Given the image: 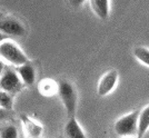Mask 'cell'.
<instances>
[{
	"label": "cell",
	"mask_w": 149,
	"mask_h": 138,
	"mask_svg": "<svg viewBox=\"0 0 149 138\" xmlns=\"http://www.w3.org/2000/svg\"><path fill=\"white\" fill-rule=\"evenodd\" d=\"M3 70H5V63H3V61L0 59V76L2 75Z\"/></svg>",
	"instance_id": "cell-17"
},
{
	"label": "cell",
	"mask_w": 149,
	"mask_h": 138,
	"mask_svg": "<svg viewBox=\"0 0 149 138\" xmlns=\"http://www.w3.org/2000/svg\"><path fill=\"white\" fill-rule=\"evenodd\" d=\"M38 90L45 97L54 96L58 93V82L50 78H45L38 84Z\"/></svg>",
	"instance_id": "cell-12"
},
{
	"label": "cell",
	"mask_w": 149,
	"mask_h": 138,
	"mask_svg": "<svg viewBox=\"0 0 149 138\" xmlns=\"http://www.w3.org/2000/svg\"><path fill=\"white\" fill-rule=\"evenodd\" d=\"M2 18H3V13H2L1 11H0V20H1Z\"/></svg>",
	"instance_id": "cell-18"
},
{
	"label": "cell",
	"mask_w": 149,
	"mask_h": 138,
	"mask_svg": "<svg viewBox=\"0 0 149 138\" xmlns=\"http://www.w3.org/2000/svg\"><path fill=\"white\" fill-rule=\"evenodd\" d=\"M134 56L136 57L139 61L149 67V49L145 47H136L134 50Z\"/></svg>",
	"instance_id": "cell-15"
},
{
	"label": "cell",
	"mask_w": 149,
	"mask_h": 138,
	"mask_svg": "<svg viewBox=\"0 0 149 138\" xmlns=\"http://www.w3.org/2000/svg\"><path fill=\"white\" fill-rule=\"evenodd\" d=\"M13 106V100L11 95L0 90V109L3 110H11Z\"/></svg>",
	"instance_id": "cell-14"
},
{
	"label": "cell",
	"mask_w": 149,
	"mask_h": 138,
	"mask_svg": "<svg viewBox=\"0 0 149 138\" xmlns=\"http://www.w3.org/2000/svg\"><path fill=\"white\" fill-rule=\"evenodd\" d=\"M7 39H9L8 36H6V35H3V33H1V32H0V44H1V43H3V41L7 40Z\"/></svg>",
	"instance_id": "cell-16"
},
{
	"label": "cell",
	"mask_w": 149,
	"mask_h": 138,
	"mask_svg": "<svg viewBox=\"0 0 149 138\" xmlns=\"http://www.w3.org/2000/svg\"><path fill=\"white\" fill-rule=\"evenodd\" d=\"M136 138H137V137H136Z\"/></svg>",
	"instance_id": "cell-19"
},
{
	"label": "cell",
	"mask_w": 149,
	"mask_h": 138,
	"mask_svg": "<svg viewBox=\"0 0 149 138\" xmlns=\"http://www.w3.org/2000/svg\"><path fill=\"white\" fill-rule=\"evenodd\" d=\"M89 3L93 13L99 19L105 20L109 17L110 2L108 0H91Z\"/></svg>",
	"instance_id": "cell-10"
},
{
	"label": "cell",
	"mask_w": 149,
	"mask_h": 138,
	"mask_svg": "<svg viewBox=\"0 0 149 138\" xmlns=\"http://www.w3.org/2000/svg\"><path fill=\"white\" fill-rule=\"evenodd\" d=\"M0 59L15 67H19L30 61L18 45L9 39L0 44Z\"/></svg>",
	"instance_id": "cell-1"
},
{
	"label": "cell",
	"mask_w": 149,
	"mask_h": 138,
	"mask_svg": "<svg viewBox=\"0 0 149 138\" xmlns=\"http://www.w3.org/2000/svg\"><path fill=\"white\" fill-rule=\"evenodd\" d=\"M58 94L66 108V112L70 117H74L77 108V93L74 90V85L66 79L60 80L58 82Z\"/></svg>",
	"instance_id": "cell-2"
},
{
	"label": "cell",
	"mask_w": 149,
	"mask_h": 138,
	"mask_svg": "<svg viewBox=\"0 0 149 138\" xmlns=\"http://www.w3.org/2000/svg\"><path fill=\"white\" fill-rule=\"evenodd\" d=\"M22 88V82L19 78L16 70L11 68H5L2 75L0 76V90L8 94L18 93Z\"/></svg>",
	"instance_id": "cell-4"
},
{
	"label": "cell",
	"mask_w": 149,
	"mask_h": 138,
	"mask_svg": "<svg viewBox=\"0 0 149 138\" xmlns=\"http://www.w3.org/2000/svg\"><path fill=\"white\" fill-rule=\"evenodd\" d=\"M16 72L18 74L22 85L31 86L36 82V69L30 61L19 67H16Z\"/></svg>",
	"instance_id": "cell-7"
},
{
	"label": "cell",
	"mask_w": 149,
	"mask_h": 138,
	"mask_svg": "<svg viewBox=\"0 0 149 138\" xmlns=\"http://www.w3.org/2000/svg\"><path fill=\"white\" fill-rule=\"evenodd\" d=\"M0 32L3 35L21 37L26 33V28L22 22L17 19H1L0 20Z\"/></svg>",
	"instance_id": "cell-6"
},
{
	"label": "cell",
	"mask_w": 149,
	"mask_h": 138,
	"mask_svg": "<svg viewBox=\"0 0 149 138\" xmlns=\"http://www.w3.org/2000/svg\"><path fill=\"white\" fill-rule=\"evenodd\" d=\"M149 128V105L143 107L138 115L137 123V138H143Z\"/></svg>",
	"instance_id": "cell-11"
},
{
	"label": "cell",
	"mask_w": 149,
	"mask_h": 138,
	"mask_svg": "<svg viewBox=\"0 0 149 138\" xmlns=\"http://www.w3.org/2000/svg\"><path fill=\"white\" fill-rule=\"evenodd\" d=\"M0 138H19L17 127L9 123L0 125Z\"/></svg>",
	"instance_id": "cell-13"
},
{
	"label": "cell",
	"mask_w": 149,
	"mask_h": 138,
	"mask_svg": "<svg viewBox=\"0 0 149 138\" xmlns=\"http://www.w3.org/2000/svg\"><path fill=\"white\" fill-rule=\"evenodd\" d=\"M118 71L116 69H111L107 71L105 75L99 79L98 87H97V93L99 96L104 97L111 93L115 89L117 82H118Z\"/></svg>",
	"instance_id": "cell-5"
},
{
	"label": "cell",
	"mask_w": 149,
	"mask_h": 138,
	"mask_svg": "<svg viewBox=\"0 0 149 138\" xmlns=\"http://www.w3.org/2000/svg\"><path fill=\"white\" fill-rule=\"evenodd\" d=\"M22 125L25 128L26 135L28 138H41L42 136V126L37 121L29 118L28 116H22Z\"/></svg>",
	"instance_id": "cell-9"
},
{
	"label": "cell",
	"mask_w": 149,
	"mask_h": 138,
	"mask_svg": "<svg viewBox=\"0 0 149 138\" xmlns=\"http://www.w3.org/2000/svg\"><path fill=\"white\" fill-rule=\"evenodd\" d=\"M65 136L66 138H87L76 117H69L65 125Z\"/></svg>",
	"instance_id": "cell-8"
},
{
	"label": "cell",
	"mask_w": 149,
	"mask_h": 138,
	"mask_svg": "<svg viewBox=\"0 0 149 138\" xmlns=\"http://www.w3.org/2000/svg\"><path fill=\"white\" fill-rule=\"evenodd\" d=\"M139 112L135 110L120 117L113 125L115 132L120 137H129L137 134V123H138Z\"/></svg>",
	"instance_id": "cell-3"
}]
</instances>
